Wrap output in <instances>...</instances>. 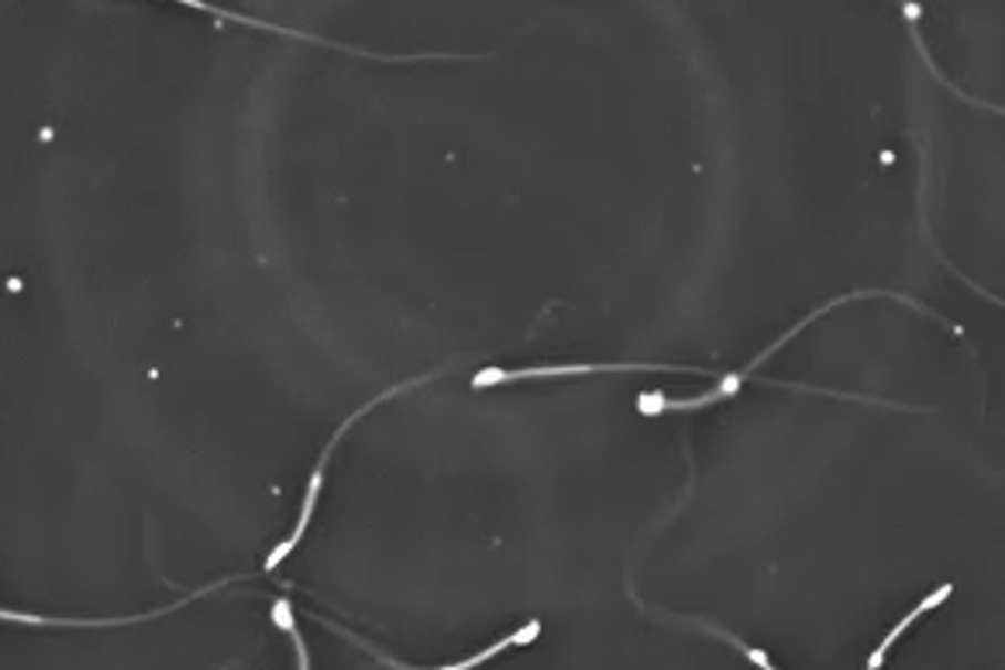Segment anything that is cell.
I'll use <instances>...</instances> for the list:
<instances>
[{
	"label": "cell",
	"mask_w": 1005,
	"mask_h": 670,
	"mask_svg": "<svg viewBox=\"0 0 1005 670\" xmlns=\"http://www.w3.org/2000/svg\"><path fill=\"white\" fill-rule=\"evenodd\" d=\"M947 595H951V585H944V588H940V592H933V595H930V598H926L923 605H916V609H913V613H909V616H905V619H902V622H899V626H895V629H892V632L885 636V640H882V647H878V650L871 653L868 667H871V670H874V667H882V660H885L889 647H892V643L899 640V636H902V632H905L909 626H913V622H916L920 616H926L930 609H936V605H940V601H944Z\"/></svg>",
	"instance_id": "6da1fadb"
},
{
	"label": "cell",
	"mask_w": 1005,
	"mask_h": 670,
	"mask_svg": "<svg viewBox=\"0 0 1005 670\" xmlns=\"http://www.w3.org/2000/svg\"><path fill=\"white\" fill-rule=\"evenodd\" d=\"M541 632V622H527L524 629H517V632H510L507 640H499V643H493V647H486L483 653H476V657H468V660H462V663H452V670H468V667H479L483 660H489V657H496V653H503L507 647H514V643H530L533 636Z\"/></svg>",
	"instance_id": "7a4b0ae2"
},
{
	"label": "cell",
	"mask_w": 1005,
	"mask_h": 670,
	"mask_svg": "<svg viewBox=\"0 0 1005 670\" xmlns=\"http://www.w3.org/2000/svg\"><path fill=\"white\" fill-rule=\"evenodd\" d=\"M272 622H276L279 629H287V632L293 636V643H297V667H310L307 647H303V640H300V632H297V622H293V609H290V601H287V598H276V605H272Z\"/></svg>",
	"instance_id": "3957f363"
}]
</instances>
